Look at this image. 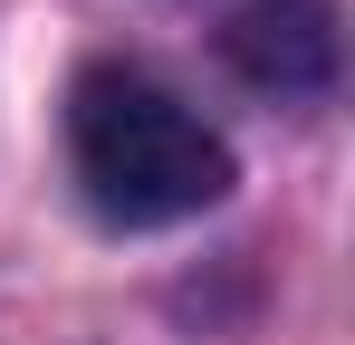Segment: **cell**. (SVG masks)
<instances>
[{
	"label": "cell",
	"mask_w": 355,
	"mask_h": 345,
	"mask_svg": "<svg viewBox=\"0 0 355 345\" xmlns=\"http://www.w3.org/2000/svg\"><path fill=\"white\" fill-rule=\"evenodd\" d=\"M67 163L87 211L116 230H173L231 192V144L144 67H87L67 87Z\"/></svg>",
	"instance_id": "1"
},
{
	"label": "cell",
	"mask_w": 355,
	"mask_h": 345,
	"mask_svg": "<svg viewBox=\"0 0 355 345\" xmlns=\"http://www.w3.org/2000/svg\"><path fill=\"white\" fill-rule=\"evenodd\" d=\"M221 57L279 106L327 96L336 87V0H250L221 29Z\"/></svg>",
	"instance_id": "2"
}]
</instances>
